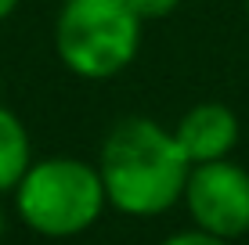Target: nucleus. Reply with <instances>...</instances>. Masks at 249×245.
Returning <instances> with one entry per match:
<instances>
[{
  "label": "nucleus",
  "instance_id": "f257e3e1",
  "mask_svg": "<svg viewBox=\"0 0 249 245\" xmlns=\"http://www.w3.org/2000/svg\"><path fill=\"white\" fill-rule=\"evenodd\" d=\"M98 173L112 209L126 216H159L184 198L192 163L166 126L130 115L105 133Z\"/></svg>",
  "mask_w": 249,
  "mask_h": 245
},
{
  "label": "nucleus",
  "instance_id": "f03ea898",
  "mask_svg": "<svg viewBox=\"0 0 249 245\" xmlns=\"http://www.w3.org/2000/svg\"><path fill=\"white\" fill-rule=\"evenodd\" d=\"M15 206L25 227L44 238H76L98 224L108 198L98 166L72 155H54L25 170L15 188Z\"/></svg>",
  "mask_w": 249,
  "mask_h": 245
},
{
  "label": "nucleus",
  "instance_id": "7ed1b4c3",
  "mask_svg": "<svg viewBox=\"0 0 249 245\" xmlns=\"http://www.w3.org/2000/svg\"><path fill=\"white\" fill-rule=\"evenodd\" d=\"M144 18L130 0H65L54 18V50L83 80H112L137 58Z\"/></svg>",
  "mask_w": 249,
  "mask_h": 245
},
{
  "label": "nucleus",
  "instance_id": "20e7f679",
  "mask_svg": "<svg viewBox=\"0 0 249 245\" xmlns=\"http://www.w3.org/2000/svg\"><path fill=\"white\" fill-rule=\"evenodd\" d=\"M184 206L199 231L238 238L249 231V173L228 159L192 166L184 184Z\"/></svg>",
  "mask_w": 249,
  "mask_h": 245
},
{
  "label": "nucleus",
  "instance_id": "39448f33",
  "mask_svg": "<svg viewBox=\"0 0 249 245\" xmlns=\"http://www.w3.org/2000/svg\"><path fill=\"white\" fill-rule=\"evenodd\" d=\"M174 137L192 166L228 159L231 148L238 145V115L220 101H202V105L188 108L181 115Z\"/></svg>",
  "mask_w": 249,
  "mask_h": 245
},
{
  "label": "nucleus",
  "instance_id": "423d86ee",
  "mask_svg": "<svg viewBox=\"0 0 249 245\" xmlns=\"http://www.w3.org/2000/svg\"><path fill=\"white\" fill-rule=\"evenodd\" d=\"M29 166H33V148H29L25 123L11 108L0 105V195L18 188Z\"/></svg>",
  "mask_w": 249,
  "mask_h": 245
},
{
  "label": "nucleus",
  "instance_id": "0eeeda50",
  "mask_svg": "<svg viewBox=\"0 0 249 245\" xmlns=\"http://www.w3.org/2000/svg\"><path fill=\"white\" fill-rule=\"evenodd\" d=\"M159 245H228V238H217V234L210 231H181V234H170V238H162Z\"/></svg>",
  "mask_w": 249,
  "mask_h": 245
},
{
  "label": "nucleus",
  "instance_id": "6e6552de",
  "mask_svg": "<svg viewBox=\"0 0 249 245\" xmlns=\"http://www.w3.org/2000/svg\"><path fill=\"white\" fill-rule=\"evenodd\" d=\"M130 4H134V11L148 22V18H166V15H174L181 0H130Z\"/></svg>",
  "mask_w": 249,
  "mask_h": 245
},
{
  "label": "nucleus",
  "instance_id": "1a4fd4ad",
  "mask_svg": "<svg viewBox=\"0 0 249 245\" xmlns=\"http://www.w3.org/2000/svg\"><path fill=\"white\" fill-rule=\"evenodd\" d=\"M18 4H22V0H0V22H4V18H11Z\"/></svg>",
  "mask_w": 249,
  "mask_h": 245
},
{
  "label": "nucleus",
  "instance_id": "9d476101",
  "mask_svg": "<svg viewBox=\"0 0 249 245\" xmlns=\"http://www.w3.org/2000/svg\"><path fill=\"white\" fill-rule=\"evenodd\" d=\"M0 238H4V213H0Z\"/></svg>",
  "mask_w": 249,
  "mask_h": 245
},
{
  "label": "nucleus",
  "instance_id": "9b49d317",
  "mask_svg": "<svg viewBox=\"0 0 249 245\" xmlns=\"http://www.w3.org/2000/svg\"><path fill=\"white\" fill-rule=\"evenodd\" d=\"M246 18H249V0H246Z\"/></svg>",
  "mask_w": 249,
  "mask_h": 245
}]
</instances>
